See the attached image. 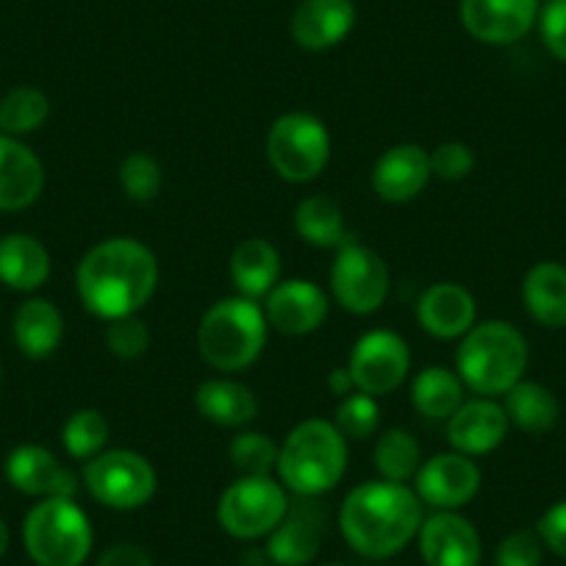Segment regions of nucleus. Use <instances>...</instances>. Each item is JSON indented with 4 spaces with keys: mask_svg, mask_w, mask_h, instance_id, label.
I'll list each match as a JSON object with an SVG mask.
<instances>
[{
    "mask_svg": "<svg viewBox=\"0 0 566 566\" xmlns=\"http://www.w3.org/2000/svg\"><path fill=\"white\" fill-rule=\"evenodd\" d=\"M417 538L428 566H481V536L475 525L455 511H437L422 520Z\"/></svg>",
    "mask_w": 566,
    "mask_h": 566,
    "instance_id": "obj_16",
    "label": "nucleus"
},
{
    "mask_svg": "<svg viewBox=\"0 0 566 566\" xmlns=\"http://www.w3.org/2000/svg\"><path fill=\"white\" fill-rule=\"evenodd\" d=\"M92 525L75 497L40 500L23 522V544L36 566H81L92 553Z\"/></svg>",
    "mask_w": 566,
    "mask_h": 566,
    "instance_id": "obj_6",
    "label": "nucleus"
},
{
    "mask_svg": "<svg viewBox=\"0 0 566 566\" xmlns=\"http://www.w3.org/2000/svg\"><path fill=\"white\" fill-rule=\"evenodd\" d=\"M45 189L40 156L14 136L0 134V211H23Z\"/></svg>",
    "mask_w": 566,
    "mask_h": 566,
    "instance_id": "obj_21",
    "label": "nucleus"
},
{
    "mask_svg": "<svg viewBox=\"0 0 566 566\" xmlns=\"http://www.w3.org/2000/svg\"><path fill=\"white\" fill-rule=\"evenodd\" d=\"M295 231L303 242L314 248H336L347 242L345 214L328 195H312L303 198L295 209Z\"/></svg>",
    "mask_w": 566,
    "mask_h": 566,
    "instance_id": "obj_30",
    "label": "nucleus"
},
{
    "mask_svg": "<svg viewBox=\"0 0 566 566\" xmlns=\"http://www.w3.org/2000/svg\"><path fill=\"white\" fill-rule=\"evenodd\" d=\"M380 408L375 397L364 395V391H350L342 397L339 408H336V431L347 439V442H361L378 431Z\"/></svg>",
    "mask_w": 566,
    "mask_h": 566,
    "instance_id": "obj_36",
    "label": "nucleus"
},
{
    "mask_svg": "<svg viewBox=\"0 0 566 566\" xmlns=\"http://www.w3.org/2000/svg\"><path fill=\"white\" fill-rule=\"evenodd\" d=\"M325 509L317 497H297L290 503L283 520L270 533L266 553L275 560V566H306L317 558L325 538Z\"/></svg>",
    "mask_w": 566,
    "mask_h": 566,
    "instance_id": "obj_13",
    "label": "nucleus"
},
{
    "mask_svg": "<svg viewBox=\"0 0 566 566\" xmlns=\"http://www.w3.org/2000/svg\"><path fill=\"white\" fill-rule=\"evenodd\" d=\"M328 386L336 391V395H342V397L350 395V391H356V386H353V375H350V369H347V367L334 369V373L328 375Z\"/></svg>",
    "mask_w": 566,
    "mask_h": 566,
    "instance_id": "obj_43",
    "label": "nucleus"
},
{
    "mask_svg": "<svg viewBox=\"0 0 566 566\" xmlns=\"http://www.w3.org/2000/svg\"><path fill=\"white\" fill-rule=\"evenodd\" d=\"M231 281L237 286V295L250 297V301L270 295L281 281V253L275 244L261 237H250L237 244L231 253Z\"/></svg>",
    "mask_w": 566,
    "mask_h": 566,
    "instance_id": "obj_24",
    "label": "nucleus"
},
{
    "mask_svg": "<svg viewBox=\"0 0 566 566\" xmlns=\"http://www.w3.org/2000/svg\"><path fill=\"white\" fill-rule=\"evenodd\" d=\"M542 42L558 62H566V0H547L538 9Z\"/></svg>",
    "mask_w": 566,
    "mask_h": 566,
    "instance_id": "obj_40",
    "label": "nucleus"
},
{
    "mask_svg": "<svg viewBox=\"0 0 566 566\" xmlns=\"http://www.w3.org/2000/svg\"><path fill=\"white\" fill-rule=\"evenodd\" d=\"M7 549H9V527L7 522L0 520V558L7 555Z\"/></svg>",
    "mask_w": 566,
    "mask_h": 566,
    "instance_id": "obj_44",
    "label": "nucleus"
},
{
    "mask_svg": "<svg viewBox=\"0 0 566 566\" xmlns=\"http://www.w3.org/2000/svg\"><path fill=\"white\" fill-rule=\"evenodd\" d=\"M422 500L408 483H358L339 509V531L364 558H389L417 538Z\"/></svg>",
    "mask_w": 566,
    "mask_h": 566,
    "instance_id": "obj_2",
    "label": "nucleus"
},
{
    "mask_svg": "<svg viewBox=\"0 0 566 566\" xmlns=\"http://www.w3.org/2000/svg\"><path fill=\"white\" fill-rule=\"evenodd\" d=\"M347 439L328 419H306L283 442L277 453V478L297 497H319L345 478Z\"/></svg>",
    "mask_w": 566,
    "mask_h": 566,
    "instance_id": "obj_3",
    "label": "nucleus"
},
{
    "mask_svg": "<svg viewBox=\"0 0 566 566\" xmlns=\"http://www.w3.org/2000/svg\"><path fill=\"white\" fill-rule=\"evenodd\" d=\"M97 566H154L150 555L136 544H114L101 555Z\"/></svg>",
    "mask_w": 566,
    "mask_h": 566,
    "instance_id": "obj_42",
    "label": "nucleus"
},
{
    "mask_svg": "<svg viewBox=\"0 0 566 566\" xmlns=\"http://www.w3.org/2000/svg\"><path fill=\"white\" fill-rule=\"evenodd\" d=\"M544 544L536 531H514L497 544L494 566H542Z\"/></svg>",
    "mask_w": 566,
    "mask_h": 566,
    "instance_id": "obj_38",
    "label": "nucleus"
},
{
    "mask_svg": "<svg viewBox=\"0 0 566 566\" xmlns=\"http://www.w3.org/2000/svg\"><path fill=\"white\" fill-rule=\"evenodd\" d=\"M475 170V156L464 142H444L431 154V172L444 181H464Z\"/></svg>",
    "mask_w": 566,
    "mask_h": 566,
    "instance_id": "obj_39",
    "label": "nucleus"
},
{
    "mask_svg": "<svg viewBox=\"0 0 566 566\" xmlns=\"http://www.w3.org/2000/svg\"><path fill=\"white\" fill-rule=\"evenodd\" d=\"M375 470L380 472L384 481L391 483H408L417 478L419 467H422V450H419L417 439L402 428H391L384 437L375 442Z\"/></svg>",
    "mask_w": 566,
    "mask_h": 566,
    "instance_id": "obj_32",
    "label": "nucleus"
},
{
    "mask_svg": "<svg viewBox=\"0 0 566 566\" xmlns=\"http://www.w3.org/2000/svg\"><path fill=\"white\" fill-rule=\"evenodd\" d=\"M527 369V342L505 319H489L461 336L455 373L461 384L481 397L505 395Z\"/></svg>",
    "mask_w": 566,
    "mask_h": 566,
    "instance_id": "obj_4",
    "label": "nucleus"
},
{
    "mask_svg": "<svg viewBox=\"0 0 566 566\" xmlns=\"http://www.w3.org/2000/svg\"><path fill=\"white\" fill-rule=\"evenodd\" d=\"M417 319L424 334L437 336V339H461L475 328V297L461 283H433L419 297Z\"/></svg>",
    "mask_w": 566,
    "mask_h": 566,
    "instance_id": "obj_19",
    "label": "nucleus"
},
{
    "mask_svg": "<svg viewBox=\"0 0 566 566\" xmlns=\"http://www.w3.org/2000/svg\"><path fill=\"white\" fill-rule=\"evenodd\" d=\"M459 14L483 45H514L538 23V0H461Z\"/></svg>",
    "mask_w": 566,
    "mask_h": 566,
    "instance_id": "obj_14",
    "label": "nucleus"
},
{
    "mask_svg": "<svg viewBox=\"0 0 566 566\" xmlns=\"http://www.w3.org/2000/svg\"><path fill=\"white\" fill-rule=\"evenodd\" d=\"M325 566H342V564H325Z\"/></svg>",
    "mask_w": 566,
    "mask_h": 566,
    "instance_id": "obj_45",
    "label": "nucleus"
},
{
    "mask_svg": "<svg viewBox=\"0 0 566 566\" xmlns=\"http://www.w3.org/2000/svg\"><path fill=\"white\" fill-rule=\"evenodd\" d=\"M290 509V497L270 475L239 478L222 492L217 503V520L233 538L270 536Z\"/></svg>",
    "mask_w": 566,
    "mask_h": 566,
    "instance_id": "obj_9",
    "label": "nucleus"
},
{
    "mask_svg": "<svg viewBox=\"0 0 566 566\" xmlns=\"http://www.w3.org/2000/svg\"><path fill=\"white\" fill-rule=\"evenodd\" d=\"M119 189L134 203H150L161 192V167L150 154H130L119 165Z\"/></svg>",
    "mask_w": 566,
    "mask_h": 566,
    "instance_id": "obj_35",
    "label": "nucleus"
},
{
    "mask_svg": "<svg viewBox=\"0 0 566 566\" xmlns=\"http://www.w3.org/2000/svg\"><path fill=\"white\" fill-rule=\"evenodd\" d=\"M411 402L424 419H450L464 402V384L448 367H424L411 384Z\"/></svg>",
    "mask_w": 566,
    "mask_h": 566,
    "instance_id": "obj_29",
    "label": "nucleus"
},
{
    "mask_svg": "<svg viewBox=\"0 0 566 566\" xmlns=\"http://www.w3.org/2000/svg\"><path fill=\"white\" fill-rule=\"evenodd\" d=\"M536 533L549 553H555L558 558L566 560V500L553 503L544 511L542 520H538L536 525Z\"/></svg>",
    "mask_w": 566,
    "mask_h": 566,
    "instance_id": "obj_41",
    "label": "nucleus"
},
{
    "mask_svg": "<svg viewBox=\"0 0 566 566\" xmlns=\"http://www.w3.org/2000/svg\"><path fill=\"white\" fill-rule=\"evenodd\" d=\"M264 317L270 328L286 336H308L328 319V295L314 281L292 277L277 281L275 290L266 295Z\"/></svg>",
    "mask_w": 566,
    "mask_h": 566,
    "instance_id": "obj_15",
    "label": "nucleus"
},
{
    "mask_svg": "<svg viewBox=\"0 0 566 566\" xmlns=\"http://www.w3.org/2000/svg\"><path fill=\"white\" fill-rule=\"evenodd\" d=\"M509 417L500 402L492 397H478V400L461 402L459 411L448 419V439L455 453H464L470 459L486 455L497 450L509 437Z\"/></svg>",
    "mask_w": 566,
    "mask_h": 566,
    "instance_id": "obj_18",
    "label": "nucleus"
},
{
    "mask_svg": "<svg viewBox=\"0 0 566 566\" xmlns=\"http://www.w3.org/2000/svg\"><path fill=\"white\" fill-rule=\"evenodd\" d=\"M51 117V101L36 86H18L0 97V134L20 136L34 134Z\"/></svg>",
    "mask_w": 566,
    "mask_h": 566,
    "instance_id": "obj_31",
    "label": "nucleus"
},
{
    "mask_svg": "<svg viewBox=\"0 0 566 566\" xmlns=\"http://www.w3.org/2000/svg\"><path fill=\"white\" fill-rule=\"evenodd\" d=\"M505 417L511 424H516L520 431L531 433V437H542V433L553 431L558 424L560 406L555 400L553 391L547 386L536 384V380H520L505 391Z\"/></svg>",
    "mask_w": 566,
    "mask_h": 566,
    "instance_id": "obj_28",
    "label": "nucleus"
},
{
    "mask_svg": "<svg viewBox=\"0 0 566 566\" xmlns=\"http://www.w3.org/2000/svg\"><path fill=\"white\" fill-rule=\"evenodd\" d=\"M159 286V264L148 244L114 237L95 244L75 270V290L86 312L112 319L139 314Z\"/></svg>",
    "mask_w": 566,
    "mask_h": 566,
    "instance_id": "obj_1",
    "label": "nucleus"
},
{
    "mask_svg": "<svg viewBox=\"0 0 566 566\" xmlns=\"http://www.w3.org/2000/svg\"><path fill=\"white\" fill-rule=\"evenodd\" d=\"M51 277V255L45 244L29 233H7L0 239V283L14 292H36Z\"/></svg>",
    "mask_w": 566,
    "mask_h": 566,
    "instance_id": "obj_23",
    "label": "nucleus"
},
{
    "mask_svg": "<svg viewBox=\"0 0 566 566\" xmlns=\"http://www.w3.org/2000/svg\"><path fill=\"white\" fill-rule=\"evenodd\" d=\"M347 369H350L356 391L384 397L406 380L411 369V350L395 331H369L353 347Z\"/></svg>",
    "mask_w": 566,
    "mask_h": 566,
    "instance_id": "obj_11",
    "label": "nucleus"
},
{
    "mask_svg": "<svg viewBox=\"0 0 566 566\" xmlns=\"http://www.w3.org/2000/svg\"><path fill=\"white\" fill-rule=\"evenodd\" d=\"M478 489H481V470L470 455L455 453V450L422 461L413 478L417 497L437 511L461 509L475 497Z\"/></svg>",
    "mask_w": 566,
    "mask_h": 566,
    "instance_id": "obj_12",
    "label": "nucleus"
},
{
    "mask_svg": "<svg viewBox=\"0 0 566 566\" xmlns=\"http://www.w3.org/2000/svg\"><path fill=\"white\" fill-rule=\"evenodd\" d=\"M389 266L375 250L347 239L331 266L334 301L350 314H373L389 297Z\"/></svg>",
    "mask_w": 566,
    "mask_h": 566,
    "instance_id": "obj_10",
    "label": "nucleus"
},
{
    "mask_svg": "<svg viewBox=\"0 0 566 566\" xmlns=\"http://www.w3.org/2000/svg\"><path fill=\"white\" fill-rule=\"evenodd\" d=\"M7 478L18 492L29 497H75L78 475L40 444H20L7 459Z\"/></svg>",
    "mask_w": 566,
    "mask_h": 566,
    "instance_id": "obj_17",
    "label": "nucleus"
},
{
    "mask_svg": "<svg viewBox=\"0 0 566 566\" xmlns=\"http://www.w3.org/2000/svg\"><path fill=\"white\" fill-rule=\"evenodd\" d=\"M81 483L106 509L134 511L154 500L159 478L154 464L134 450H103L86 461Z\"/></svg>",
    "mask_w": 566,
    "mask_h": 566,
    "instance_id": "obj_8",
    "label": "nucleus"
},
{
    "mask_svg": "<svg viewBox=\"0 0 566 566\" xmlns=\"http://www.w3.org/2000/svg\"><path fill=\"white\" fill-rule=\"evenodd\" d=\"M14 342L20 353L34 361L53 356L64 339V317L45 297H31L18 308L12 323Z\"/></svg>",
    "mask_w": 566,
    "mask_h": 566,
    "instance_id": "obj_26",
    "label": "nucleus"
},
{
    "mask_svg": "<svg viewBox=\"0 0 566 566\" xmlns=\"http://www.w3.org/2000/svg\"><path fill=\"white\" fill-rule=\"evenodd\" d=\"M195 408L200 417L220 428H244L259 413V400L253 389L231 378H211L203 380L195 391Z\"/></svg>",
    "mask_w": 566,
    "mask_h": 566,
    "instance_id": "obj_27",
    "label": "nucleus"
},
{
    "mask_svg": "<svg viewBox=\"0 0 566 566\" xmlns=\"http://www.w3.org/2000/svg\"><path fill=\"white\" fill-rule=\"evenodd\" d=\"M266 159L283 181H314L331 161L328 128L308 112L283 114L266 136Z\"/></svg>",
    "mask_w": 566,
    "mask_h": 566,
    "instance_id": "obj_7",
    "label": "nucleus"
},
{
    "mask_svg": "<svg viewBox=\"0 0 566 566\" xmlns=\"http://www.w3.org/2000/svg\"><path fill=\"white\" fill-rule=\"evenodd\" d=\"M522 303L544 328H566V266L538 261L522 281Z\"/></svg>",
    "mask_w": 566,
    "mask_h": 566,
    "instance_id": "obj_25",
    "label": "nucleus"
},
{
    "mask_svg": "<svg viewBox=\"0 0 566 566\" xmlns=\"http://www.w3.org/2000/svg\"><path fill=\"white\" fill-rule=\"evenodd\" d=\"M356 25L353 0H303L292 14V40L303 51H331Z\"/></svg>",
    "mask_w": 566,
    "mask_h": 566,
    "instance_id": "obj_22",
    "label": "nucleus"
},
{
    "mask_svg": "<svg viewBox=\"0 0 566 566\" xmlns=\"http://www.w3.org/2000/svg\"><path fill=\"white\" fill-rule=\"evenodd\" d=\"M106 347L119 361H134V358L145 356V350L150 347L148 325L142 323L136 314L112 319L106 328Z\"/></svg>",
    "mask_w": 566,
    "mask_h": 566,
    "instance_id": "obj_37",
    "label": "nucleus"
},
{
    "mask_svg": "<svg viewBox=\"0 0 566 566\" xmlns=\"http://www.w3.org/2000/svg\"><path fill=\"white\" fill-rule=\"evenodd\" d=\"M270 323L259 301L233 295L214 303L198 328V350L206 364L220 373L248 369L266 345Z\"/></svg>",
    "mask_w": 566,
    "mask_h": 566,
    "instance_id": "obj_5",
    "label": "nucleus"
},
{
    "mask_svg": "<svg viewBox=\"0 0 566 566\" xmlns=\"http://www.w3.org/2000/svg\"><path fill=\"white\" fill-rule=\"evenodd\" d=\"M277 453H281V448L272 442V437L255 431L239 433L231 442V448H228L231 464L237 467V472L242 478L270 475L277 467Z\"/></svg>",
    "mask_w": 566,
    "mask_h": 566,
    "instance_id": "obj_34",
    "label": "nucleus"
},
{
    "mask_svg": "<svg viewBox=\"0 0 566 566\" xmlns=\"http://www.w3.org/2000/svg\"><path fill=\"white\" fill-rule=\"evenodd\" d=\"M431 154L419 145H395L373 167V189L386 203H408L431 181Z\"/></svg>",
    "mask_w": 566,
    "mask_h": 566,
    "instance_id": "obj_20",
    "label": "nucleus"
},
{
    "mask_svg": "<svg viewBox=\"0 0 566 566\" xmlns=\"http://www.w3.org/2000/svg\"><path fill=\"white\" fill-rule=\"evenodd\" d=\"M108 433L112 431H108V422L101 411H95V408H78L64 422L62 442L64 450L75 461H90L106 450Z\"/></svg>",
    "mask_w": 566,
    "mask_h": 566,
    "instance_id": "obj_33",
    "label": "nucleus"
}]
</instances>
